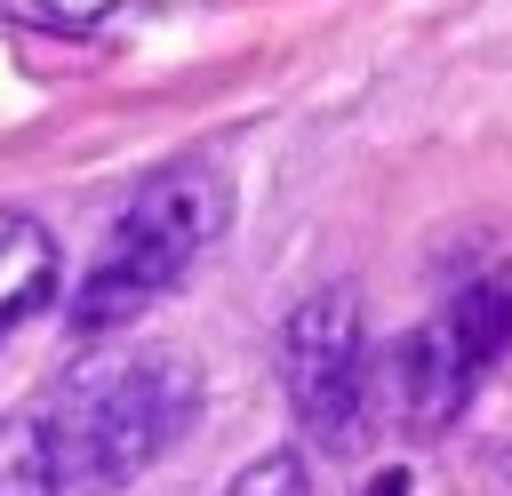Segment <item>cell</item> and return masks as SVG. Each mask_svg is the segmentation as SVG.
<instances>
[{"instance_id":"cell-1","label":"cell","mask_w":512,"mask_h":496,"mask_svg":"<svg viewBox=\"0 0 512 496\" xmlns=\"http://www.w3.org/2000/svg\"><path fill=\"white\" fill-rule=\"evenodd\" d=\"M40 440L64 496H112L152 472L200 416V368L176 344H96L48 392Z\"/></svg>"},{"instance_id":"cell-2","label":"cell","mask_w":512,"mask_h":496,"mask_svg":"<svg viewBox=\"0 0 512 496\" xmlns=\"http://www.w3.org/2000/svg\"><path fill=\"white\" fill-rule=\"evenodd\" d=\"M224 224H232V184H224V168H208V160H176V168L144 176L136 200L112 216V232H104L88 280L72 288L64 328H72L80 344L120 336L128 320H144V312H152V304H160V296H168V288L224 240Z\"/></svg>"},{"instance_id":"cell-3","label":"cell","mask_w":512,"mask_h":496,"mask_svg":"<svg viewBox=\"0 0 512 496\" xmlns=\"http://www.w3.org/2000/svg\"><path fill=\"white\" fill-rule=\"evenodd\" d=\"M512 352V264H488L480 280H464L424 328H408V344L392 352V392H400V424L408 432H440L464 416V400L480 392V376Z\"/></svg>"},{"instance_id":"cell-4","label":"cell","mask_w":512,"mask_h":496,"mask_svg":"<svg viewBox=\"0 0 512 496\" xmlns=\"http://www.w3.org/2000/svg\"><path fill=\"white\" fill-rule=\"evenodd\" d=\"M368 320L352 288H312L280 328V392L320 456H344L368 424Z\"/></svg>"},{"instance_id":"cell-5","label":"cell","mask_w":512,"mask_h":496,"mask_svg":"<svg viewBox=\"0 0 512 496\" xmlns=\"http://www.w3.org/2000/svg\"><path fill=\"white\" fill-rule=\"evenodd\" d=\"M56 288H64V256H56L48 224L24 208H0V336L40 320L56 304Z\"/></svg>"},{"instance_id":"cell-6","label":"cell","mask_w":512,"mask_h":496,"mask_svg":"<svg viewBox=\"0 0 512 496\" xmlns=\"http://www.w3.org/2000/svg\"><path fill=\"white\" fill-rule=\"evenodd\" d=\"M0 496H64L48 440H40V416H0Z\"/></svg>"},{"instance_id":"cell-7","label":"cell","mask_w":512,"mask_h":496,"mask_svg":"<svg viewBox=\"0 0 512 496\" xmlns=\"http://www.w3.org/2000/svg\"><path fill=\"white\" fill-rule=\"evenodd\" d=\"M224 496H312V480H304V456H296V448H272V456L240 464Z\"/></svg>"}]
</instances>
